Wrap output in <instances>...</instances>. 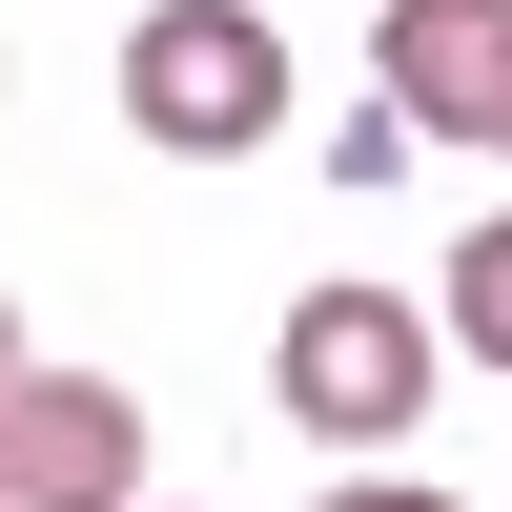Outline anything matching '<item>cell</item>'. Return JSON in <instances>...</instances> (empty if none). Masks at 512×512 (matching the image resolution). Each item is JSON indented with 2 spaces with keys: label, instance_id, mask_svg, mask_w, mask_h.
Returning <instances> with one entry per match:
<instances>
[{
  "label": "cell",
  "instance_id": "obj_6",
  "mask_svg": "<svg viewBox=\"0 0 512 512\" xmlns=\"http://www.w3.org/2000/svg\"><path fill=\"white\" fill-rule=\"evenodd\" d=\"M308 512H472V492H410V472H369V492H308Z\"/></svg>",
  "mask_w": 512,
  "mask_h": 512
},
{
  "label": "cell",
  "instance_id": "obj_4",
  "mask_svg": "<svg viewBox=\"0 0 512 512\" xmlns=\"http://www.w3.org/2000/svg\"><path fill=\"white\" fill-rule=\"evenodd\" d=\"M492 82H512V0H390L369 103H390L410 144H492Z\"/></svg>",
  "mask_w": 512,
  "mask_h": 512
},
{
  "label": "cell",
  "instance_id": "obj_3",
  "mask_svg": "<svg viewBox=\"0 0 512 512\" xmlns=\"http://www.w3.org/2000/svg\"><path fill=\"white\" fill-rule=\"evenodd\" d=\"M0 512H144V410L103 369H21L0 390Z\"/></svg>",
  "mask_w": 512,
  "mask_h": 512
},
{
  "label": "cell",
  "instance_id": "obj_5",
  "mask_svg": "<svg viewBox=\"0 0 512 512\" xmlns=\"http://www.w3.org/2000/svg\"><path fill=\"white\" fill-rule=\"evenodd\" d=\"M431 328H472V369H512V205L451 246V308H431Z\"/></svg>",
  "mask_w": 512,
  "mask_h": 512
},
{
  "label": "cell",
  "instance_id": "obj_1",
  "mask_svg": "<svg viewBox=\"0 0 512 512\" xmlns=\"http://www.w3.org/2000/svg\"><path fill=\"white\" fill-rule=\"evenodd\" d=\"M123 123H144L164 164H246L287 123V21L267 0H144V21H123Z\"/></svg>",
  "mask_w": 512,
  "mask_h": 512
},
{
  "label": "cell",
  "instance_id": "obj_2",
  "mask_svg": "<svg viewBox=\"0 0 512 512\" xmlns=\"http://www.w3.org/2000/svg\"><path fill=\"white\" fill-rule=\"evenodd\" d=\"M431 369H451V328L410 308V287H308V308H287V349H267V390H287V431L390 451L410 410H431Z\"/></svg>",
  "mask_w": 512,
  "mask_h": 512
},
{
  "label": "cell",
  "instance_id": "obj_8",
  "mask_svg": "<svg viewBox=\"0 0 512 512\" xmlns=\"http://www.w3.org/2000/svg\"><path fill=\"white\" fill-rule=\"evenodd\" d=\"M492 164H512V82H492Z\"/></svg>",
  "mask_w": 512,
  "mask_h": 512
},
{
  "label": "cell",
  "instance_id": "obj_7",
  "mask_svg": "<svg viewBox=\"0 0 512 512\" xmlns=\"http://www.w3.org/2000/svg\"><path fill=\"white\" fill-rule=\"evenodd\" d=\"M0 390H21V308H0Z\"/></svg>",
  "mask_w": 512,
  "mask_h": 512
}]
</instances>
